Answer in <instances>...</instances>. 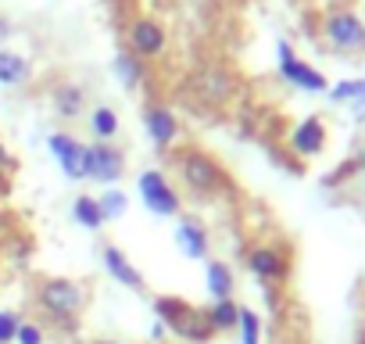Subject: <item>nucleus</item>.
<instances>
[{
	"label": "nucleus",
	"mask_w": 365,
	"mask_h": 344,
	"mask_svg": "<svg viewBox=\"0 0 365 344\" xmlns=\"http://www.w3.org/2000/svg\"><path fill=\"white\" fill-rule=\"evenodd\" d=\"M319 36L336 54H365V15L354 8H329L319 22Z\"/></svg>",
	"instance_id": "423d86ee"
},
{
	"label": "nucleus",
	"mask_w": 365,
	"mask_h": 344,
	"mask_svg": "<svg viewBox=\"0 0 365 344\" xmlns=\"http://www.w3.org/2000/svg\"><path fill=\"white\" fill-rule=\"evenodd\" d=\"M354 168H358V176L365 180V147H361V154H358V161H354Z\"/></svg>",
	"instance_id": "c756f323"
},
{
	"label": "nucleus",
	"mask_w": 365,
	"mask_h": 344,
	"mask_svg": "<svg viewBox=\"0 0 365 344\" xmlns=\"http://www.w3.org/2000/svg\"><path fill=\"white\" fill-rule=\"evenodd\" d=\"M0 36H8V22L4 19H0Z\"/></svg>",
	"instance_id": "2f4dec72"
},
{
	"label": "nucleus",
	"mask_w": 365,
	"mask_h": 344,
	"mask_svg": "<svg viewBox=\"0 0 365 344\" xmlns=\"http://www.w3.org/2000/svg\"><path fill=\"white\" fill-rule=\"evenodd\" d=\"M86 180L83 183H93V187H122V180H125V172H129V165H125V151L118 147V143H97V140H90L86 143Z\"/></svg>",
	"instance_id": "1a4fd4ad"
},
{
	"label": "nucleus",
	"mask_w": 365,
	"mask_h": 344,
	"mask_svg": "<svg viewBox=\"0 0 365 344\" xmlns=\"http://www.w3.org/2000/svg\"><path fill=\"white\" fill-rule=\"evenodd\" d=\"M33 308L36 319L61 337H76L83 326V315L90 308V287L76 276H40L33 287Z\"/></svg>",
	"instance_id": "f03ea898"
},
{
	"label": "nucleus",
	"mask_w": 365,
	"mask_h": 344,
	"mask_svg": "<svg viewBox=\"0 0 365 344\" xmlns=\"http://www.w3.org/2000/svg\"><path fill=\"white\" fill-rule=\"evenodd\" d=\"M326 143H329V129H326L322 115H304V118H297V122L290 126V133H287V151H290L294 158H301V161L319 158V154L326 151Z\"/></svg>",
	"instance_id": "4468645a"
},
{
	"label": "nucleus",
	"mask_w": 365,
	"mask_h": 344,
	"mask_svg": "<svg viewBox=\"0 0 365 344\" xmlns=\"http://www.w3.org/2000/svg\"><path fill=\"white\" fill-rule=\"evenodd\" d=\"M326 97L340 108H347L354 115V122H365V76L358 79H340V83H329Z\"/></svg>",
	"instance_id": "aec40b11"
},
{
	"label": "nucleus",
	"mask_w": 365,
	"mask_h": 344,
	"mask_svg": "<svg viewBox=\"0 0 365 344\" xmlns=\"http://www.w3.org/2000/svg\"><path fill=\"white\" fill-rule=\"evenodd\" d=\"M97 201H101V212H104V223L108 226L111 223H122L129 216V208H133V194H125L122 187H104L97 194Z\"/></svg>",
	"instance_id": "b1692460"
},
{
	"label": "nucleus",
	"mask_w": 365,
	"mask_h": 344,
	"mask_svg": "<svg viewBox=\"0 0 365 344\" xmlns=\"http://www.w3.org/2000/svg\"><path fill=\"white\" fill-rule=\"evenodd\" d=\"M187 93L194 104H201L205 111H222L233 97H237V76L222 65H205L190 76Z\"/></svg>",
	"instance_id": "6e6552de"
},
{
	"label": "nucleus",
	"mask_w": 365,
	"mask_h": 344,
	"mask_svg": "<svg viewBox=\"0 0 365 344\" xmlns=\"http://www.w3.org/2000/svg\"><path fill=\"white\" fill-rule=\"evenodd\" d=\"M47 104H51V115H54L58 122H79V118H86V111H90V104H86V86L76 83V79L54 83L51 93H47Z\"/></svg>",
	"instance_id": "dca6fc26"
},
{
	"label": "nucleus",
	"mask_w": 365,
	"mask_h": 344,
	"mask_svg": "<svg viewBox=\"0 0 365 344\" xmlns=\"http://www.w3.org/2000/svg\"><path fill=\"white\" fill-rule=\"evenodd\" d=\"M133 194H136V201L143 205V212L154 216V219H179L182 212H187V201H182L179 187L172 183L168 172L158 168V165H147V168L136 172Z\"/></svg>",
	"instance_id": "20e7f679"
},
{
	"label": "nucleus",
	"mask_w": 365,
	"mask_h": 344,
	"mask_svg": "<svg viewBox=\"0 0 365 344\" xmlns=\"http://www.w3.org/2000/svg\"><path fill=\"white\" fill-rule=\"evenodd\" d=\"M22 312L19 308H8V305H0V344H15V333L22 326Z\"/></svg>",
	"instance_id": "bb28decb"
},
{
	"label": "nucleus",
	"mask_w": 365,
	"mask_h": 344,
	"mask_svg": "<svg viewBox=\"0 0 365 344\" xmlns=\"http://www.w3.org/2000/svg\"><path fill=\"white\" fill-rule=\"evenodd\" d=\"M168 165L182 201L215 205L233 191V176L226 172V165L201 143H179L175 151H168Z\"/></svg>",
	"instance_id": "f257e3e1"
},
{
	"label": "nucleus",
	"mask_w": 365,
	"mask_h": 344,
	"mask_svg": "<svg viewBox=\"0 0 365 344\" xmlns=\"http://www.w3.org/2000/svg\"><path fill=\"white\" fill-rule=\"evenodd\" d=\"M172 244L187 262H208L212 258V230L201 216L182 212L179 219H172Z\"/></svg>",
	"instance_id": "ddd939ff"
},
{
	"label": "nucleus",
	"mask_w": 365,
	"mask_h": 344,
	"mask_svg": "<svg viewBox=\"0 0 365 344\" xmlns=\"http://www.w3.org/2000/svg\"><path fill=\"white\" fill-rule=\"evenodd\" d=\"M150 319L165 323L168 337L179 344H212L215 333L205 323L201 305L179 298V294H150Z\"/></svg>",
	"instance_id": "7ed1b4c3"
},
{
	"label": "nucleus",
	"mask_w": 365,
	"mask_h": 344,
	"mask_svg": "<svg viewBox=\"0 0 365 344\" xmlns=\"http://www.w3.org/2000/svg\"><path fill=\"white\" fill-rule=\"evenodd\" d=\"M201 280H205V294H208V301L237 298V269H233L226 258H208Z\"/></svg>",
	"instance_id": "f3484780"
},
{
	"label": "nucleus",
	"mask_w": 365,
	"mask_h": 344,
	"mask_svg": "<svg viewBox=\"0 0 365 344\" xmlns=\"http://www.w3.org/2000/svg\"><path fill=\"white\" fill-rule=\"evenodd\" d=\"M0 269H4V248H0Z\"/></svg>",
	"instance_id": "473e14b6"
},
{
	"label": "nucleus",
	"mask_w": 365,
	"mask_h": 344,
	"mask_svg": "<svg viewBox=\"0 0 365 344\" xmlns=\"http://www.w3.org/2000/svg\"><path fill=\"white\" fill-rule=\"evenodd\" d=\"M90 344H129V340H115V337H93Z\"/></svg>",
	"instance_id": "7c9ffc66"
},
{
	"label": "nucleus",
	"mask_w": 365,
	"mask_h": 344,
	"mask_svg": "<svg viewBox=\"0 0 365 344\" xmlns=\"http://www.w3.org/2000/svg\"><path fill=\"white\" fill-rule=\"evenodd\" d=\"M240 262H244V273L262 287V290H276L290 280V248L279 244V241H251L244 251H240Z\"/></svg>",
	"instance_id": "39448f33"
},
{
	"label": "nucleus",
	"mask_w": 365,
	"mask_h": 344,
	"mask_svg": "<svg viewBox=\"0 0 365 344\" xmlns=\"http://www.w3.org/2000/svg\"><path fill=\"white\" fill-rule=\"evenodd\" d=\"M205 323L215 337H226L237 330V319H240V301L237 298H222V301H208L205 308Z\"/></svg>",
	"instance_id": "5701e85b"
},
{
	"label": "nucleus",
	"mask_w": 365,
	"mask_h": 344,
	"mask_svg": "<svg viewBox=\"0 0 365 344\" xmlns=\"http://www.w3.org/2000/svg\"><path fill=\"white\" fill-rule=\"evenodd\" d=\"M29 83H33V61L15 47H0V90H22Z\"/></svg>",
	"instance_id": "a211bd4d"
},
{
	"label": "nucleus",
	"mask_w": 365,
	"mask_h": 344,
	"mask_svg": "<svg viewBox=\"0 0 365 344\" xmlns=\"http://www.w3.org/2000/svg\"><path fill=\"white\" fill-rule=\"evenodd\" d=\"M276 72H279V79L287 86H294L301 93H326L329 90V79L315 65H308L304 58H297V51L287 40H276Z\"/></svg>",
	"instance_id": "9b49d317"
},
{
	"label": "nucleus",
	"mask_w": 365,
	"mask_h": 344,
	"mask_svg": "<svg viewBox=\"0 0 365 344\" xmlns=\"http://www.w3.org/2000/svg\"><path fill=\"white\" fill-rule=\"evenodd\" d=\"M168 340H172V337H168L165 323L150 319V326H147V337H143V344H168Z\"/></svg>",
	"instance_id": "c85d7f7f"
},
{
	"label": "nucleus",
	"mask_w": 365,
	"mask_h": 344,
	"mask_svg": "<svg viewBox=\"0 0 365 344\" xmlns=\"http://www.w3.org/2000/svg\"><path fill=\"white\" fill-rule=\"evenodd\" d=\"M47 154L54 158L58 172L68 183H83L86 180V140H79L72 129H51L47 133Z\"/></svg>",
	"instance_id": "f8f14e48"
},
{
	"label": "nucleus",
	"mask_w": 365,
	"mask_h": 344,
	"mask_svg": "<svg viewBox=\"0 0 365 344\" xmlns=\"http://www.w3.org/2000/svg\"><path fill=\"white\" fill-rule=\"evenodd\" d=\"M125 51L136 54L140 61H158L168 54V29L161 19L154 15H136L129 26H125Z\"/></svg>",
	"instance_id": "9d476101"
},
{
	"label": "nucleus",
	"mask_w": 365,
	"mask_h": 344,
	"mask_svg": "<svg viewBox=\"0 0 365 344\" xmlns=\"http://www.w3.org/2000/svg\"><path fill=\"white\" fill-rule=\"evenodd\" d=\"M233 333H237L240 344H265V319L255 308L240 305V319H237V330Z\"/></svg>",
	"instance_id": "393cba45"
},
{
	"label": "nucleus",
	"mask_w": 365,
	"mask_h": 344,
	"mask_svg": "<svg viewBox=\"0 0 365 344\" xmlns=\"http://www.w3.org/2000/svg\"><path fill=\"white\" fill-rule=\"evenodd\" d=\"M86 129H90V136L97 143H115L118 133H122V118H118V111L111 104H93L86 111Z\"/></svg>",
	"instance_id": "412c9836"
},
{
	"label": "nucleus",
	"mask_w": 365,
	"mask_h": 344,
	"mask_svg": "<svg viewBox=\"0 0 365 344\" xmlns=\"http://www.w3.org/2000/svg\"><path fill=\"white\" fill-rule=\"evenodd\" d=\"M111 76H115V83H118L122 90L136 93V90L147 83L150 65H147V61H140L136 54H129V51L122 47V51H115V54H111Z\"/></svg>",
	"instance_id": "6ab92c4d"
},
{
	"label": "nucleus",
	"mask_w": 365,
	"mask_h": 344,
	"mask_svg": "<svg viewBox=\"0 0 365 344\" xmlns=\"http://www.w3.org/2000/svg\"><path fill=\"white\" fill-rule=\"evenodd\" d=\"M15 344H51V330L36 315H29V319H22V326L15 333Z\"/></svg>",
	"instance_id": "a878e982"
},
{
	"label": "nucleus",
	"mask_w": 365,
	"mask_h": 344,
	"mask_svg": "<svg viewBox=\"0 0 365 344\" xmlns=\"http://www.w3.org/2000/svg\"><path fill=\"white\" fill-rule=\"evenodd\" d=\"M68 216H72V223L79 226V230H86V233H101L108 223H104V212H101V201H97V194H76L72 198V205H68Z\"/></svg>",
	"instance_id": "4be33fe9"
},
{
	"label": "nucleus",
	"mask_w": 365,
	"mask_h": 344,
	"mask_svg": "<svg viewBox=\"0 0 365 344\" xmlns=\"http://www.w3.org/2000/svg\"><path fill=\"white\" fill-rule=\"evenodd\" d=\"M15 168H19V158L11 154V147H8L4 140H0V187L15 176Z\"/></svg>",
	"instance_id": "cd10ccee"
},
{
	"label": "nucleus",
	"mask_w": 365,
	"mask_h": 344,
	"mask_svg": "<svg viewBox=\"0 0 365 344\" xmlns=\"http://www.w3.org/2000/svg\"><path fill=\"white\" fill-rule=\"evenodd\" d=\"M140 126H143V133H147V140H150V147L158 154H168V151H175L182 143V118H179V111L172 104L158 101V97H147L140 104Z\"/></svg>",
	"instance_id": "0eeeda50"
},
{
	"label": "nucleus",
	"mask_w": 365,
	"mask_h": 344,
	"mask_svg": "<svg viewBox=\"0 0 365 344\" xmlns=\"http://www.w3.org/2000/svg\"><path fill=\"white\" fill-rule=\"evenodd\" d=\"M101 269H104V276H108L115 287H125V290H133V294H147L143 273L136 269V262H133L115 241L101 244Z\"/></svg>",
	"instance_id": "2eb2a0df"
}]
</instances>
